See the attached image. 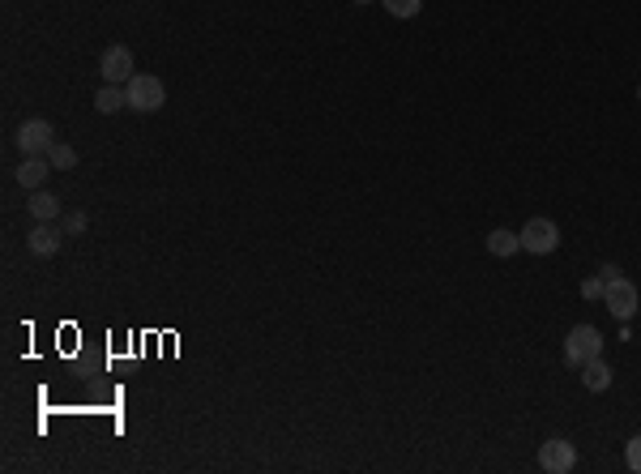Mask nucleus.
<instances>
[{
	"label": "nucleus",
	"instance_id": "4",
	"mask_svg": "<svg viewBox=\"0 0 641 474\" xmlns=\"http://www.w3.org/2000/svg\"><path fill=\"white\" fill-rule=\"evenodd\" d=\"M603 303H607V312H612L616 321H633L637 308H641V291L620 274V278H612L607 286H603Z\"/></svg>",
	"mask_w": 641,
	"mask_h": 474
},
{
	"label": "nucleus",
	"instance_id": "18",
	"mask_svg": "<svg viewBox=\"0 0 641 474\" xmlns=\"http://www.w3.org/2000/svg\"><path fill=\"white\" fill-rule=\"evenodd\" d=\"M603 286H607L603 278H590L586 286H581V295H586V300H603Z\"/></svg>",
	"mask_w": 641,
	"mask_h": 474
},
{
	"label": "nucleus",
	"instance_id": "1",
	"mask_svg": "<svg viewBox=\"0 0 641 474\" xmlns=\"http://www.w3.org/2000/svg\"><path fill=\"white\" fill-rule=\"evenodd\" d=\"M125 90H128V111H142V116H150V111H158L167 103V86L154 73H133Z\"/></svg>",
	"mask_w": 641,
	"mask_h": 474
},
{
	"label": "nucleus",
	"instance_id": "8",
	"mask_svg": "<svg viewBox=\"0 0 641 474\" xmlns=\"http://www.w3.org/2000/svg\"><path fill=\"white\" fill-rule=\"evenodd\" d=\"M64 236H69V231H61L56 222H39V227L26 236V248H30L35 257H56L64 248Z\"/></svg>",
	"mask_w": 641,
	"mask_h": 474
},
{
	"label": "nucleus",
	"instance_id": "14",
	"mask_svg": "<svg viewBox=\"0 0 641 474\" xmlns=\"http://www.w3.org/2000/svg\"><path fill=\"white\" fill-rule=\"evenodd\" d=\"M47 163H52V172H73V167H77V150L64 146V141H56V146L47 150Z\"/></svg>",
	"mask_w": 641,
	"mask_h": 474
},
{
	"label": "nucleus",
	"instance_id": "9",
	"mask_svg": "<svg viewBox=\"0 0 641 474\" xmlns=\"http://www.w3.org/2000/svg\"><path fill=\"white\" fill-rule=\"evenodd\" d=\"M13 175H18L21 189H30V193H35V189H43V180L52 175V163H47V158H39V154H26V158H21V167Z\"/></svg>",
	"mask_w": 641,
	"mask_h": 474
},
{
	"label": "nucleus",
	"instance_id": "19",
	"mask_svg": "<svg viewBox=\"0 0 641 474\" xmlns=\"http://www.w3.org/2000/svg\"><path fill=\"white\" fill-rule=\"evenodd\" d=\"M598 278L612 282V278H620V269H616V265H603V269H598Z\"/></svg>",
	"mask_w": 641,
	"mask_h": 474
},
{
	"label": "nucleus",
	"instance_id": "13",
	"mask_svg": "<svg viewBox=\"0 0 641 474\" xmlns=\"http://www.w3.org/2000/svg\"><path fill=\"white\" fill-rule=\"evenodd\" d=\"M488 253L491 257H513V253H522V239H517V231H491L488 236Z\"/></svg>",
	"mask_w": 641,
	"mask_h": 474
},
{
	"label": "nucleus",
	"instance_id": "3",
	"mask_svg": "<svg viewBox=\"0 0 641 474\" xmlns=\"http://www.w3.org/2000/svg\"><path fill=\"white\" fill-rule=\"evenodd\" d=\"M517 239H522V253H531V257H548V253L560 248V227H556L552 218H531V222L517 231Z\"/></svg>",
	"mask_w": 641,
	"mask_h": 474
},
{
	"label": "nucleus",
	"instance_id": "21",
	"mask_svg": "<svg viewBox=\"0 0 641 474\" xmlns=\"http://www.w3.org/2000/svg\"><path fill=\"white\" fill-rule=\"evenodd\" d=\"M637 103H641V86H637Z\"/></svg>",
	"mask_w": 641,
	"mask_h": 474
},
{
	"label": "nucleus",
	"instance_id": "6",
	"mask_svg": "<svg viewBox=\"0 0 641 474\" xmlns=\"http://www.w3.org/2000/svg\"><path fill=\"white\" fill-rule=\"evenodd\" d=\"M99 73H103L107 86H128V77H133V52L125 44H111L99 56Z\"/></svg>",
	"mask_w": 641,
	"mask_h": 474
},
{
	"label": "nucleus",
	"instance_id": "16",
	"mask_svg": "<svg viewBox=\"0 0 641 474\" xmlns=\"http://www.w3.org/2000/svg\"><path fill=\"white\" fill-rule=\"evenodd\" d=\"M624 466L633 474H641V436H633V440L624 445Z\"/></svg>",
	"mask_w": 641,
	"mask_h": 474
},
{
	"label": "nucleus",
	"instance_id": "20",
	"mask_svg": "<svg viewBox=\"0 0 641 474\" xmlns=\"http://www.w3.org/2000/svg\"><path fill=\"white\" fill-rule=\"evenodd\" d=\"M355 4H372V0H355Z\"/></svg>",
	"mask_w": 641,
	"mask_h": 474
},
{
	"label": "nucleus",
	"instance_id": "5",
	"mask_svg": "<svg viewBox=\"0 0 641 474\" xmlns=\"http://www.w3.org/2000/svg\"><path fill=\"white\" fill-rule=\"evenodd\" d=\"M18 150L21 154H39L47 158V150L56 146V129H52V120H43V116H30V120H21L18 125Z\"/></svg>",
	"mask_w": 641,
	"mask_h": 474
},
{
	"label": "nucleus",
	"instance_id": "7",
	"mask_svg": "<svg viewBox=\"0 0 641 474\" xmlns=\"http://www.w3.org/2000/svg\"><path fill=\"white\" fill-rule=\"evenodd\" d=\"M539 466L548 474H569L577 466V449L569 445V440H548V445H539Z\"/></svg>",
	"mask_w": 641,
	"mask_h": 474
},
{
	"label": "nucleus",
	"instance_id": "12",
	"mask_svg": "<svg viewBox=\"0 0 641 474\" xmlns=\"http://www.w3.org/2000/svg\"><path fill=\"white\" fill-rule=\"evenodd\" d=\"M120 108H128V90L125 86H107L103 82V90L94 94V111H99V116H116Z\"/></svg>",
	"mask_w": 641,
	"mask_h": 474
},
{
	"label": "nucleus",
	"instance_id": "10",
	"mask_svg": "<svg viewBox=\"0 0 641 474\" xmlns=\"http://www.w3.org/2000/svg\"><path fill=\"white\" fill-rule=\"evenodd\" d=\"M577 372H581V385L590 389V393H607V389H612V367L603 364V355L590 359V364H581Z\"/></svg>",
	"mask_w": 641,
	"mask_h": 474
},
{
	"label": "nucleus",
	"instance_id": "15",
	"mask_svg": "<svg viewBox=\"0 0 641 474\" xmlns=\"http://www.w3.org/2000/svg\"><path fill=\"white\" fill-rule=\"evenodd\" d=\"M385 9H389V13H394V18H415V13H419V9H424V0H381Z\"/></svg>",
	"mask_w": 641,
	"mask_h": 474
},
{
	"label": "nucleus",
	"instance_id": "2",
	"mask_svg": "<svg viewBox=\"0 0 641 474\" xmlns=\"http://www.w3.org/2000/svg\"><path fill=\"white\" fill-rule=\"evenodd\" d=\"M603 355V333H598L595 325H573L569 329V338H564V364L569 367H581L598 359Z\"/></svg>",
	"mask_w": 641,
	"mask_h": 474
},
{
	"label": "nucleus",
	"instance_id": "17",
	"mask_svg": "<svg viewBox=\"0 0 641 474\" xmlns=\"http://www.w3.org/2000/svg\"><path fill=\"white\" fill-rule=\"evenodd\" d=\"M64 231H69V236H82V231H85V214H69V218H64Z\"/></svg>",
	"mask_w": 641,
	"mask_h": 474
},
{
	"label": "nucleus",
	"instance_id": "11",
	"mask_svg": "<svg viewBox=\"0 0 641 474\" xmlns=\"http://www.w3.org/2000/svg\"><path fill=\"white\" fill-rule=\"evenodd\" d=\"M26 210L35 214V222H56V218H61V197L35 189V193H30V201H26Z\"/></svg>",
	"mask_w": 641,
	"mask_h": 474
}]
</instances>
